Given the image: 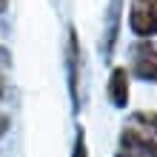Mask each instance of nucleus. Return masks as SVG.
Instances as JSON below:
<instances>
[{"mask_svg":"<svg viewBox=\"0 0 157 157\" xmlns=\"http://www.w3.org/2000/svg\"><path fill=\"white\" fill-rule=\"evenodd\" d=\"M3 94H6V80H3V75H0V100H3Z\"/></svg>","mask_w":157,"mask_h":157,"instance_id":"obj_10","label":"nucleus"},{"mask_svg":"<svg viewBox=\"0 0 157 157\" xmlns=\"http://www.w3.org/2000/svg\"><path fill=\"white\" fill-rule=\"evenodd\" d=\"M128 26L140 40L157 34V0H132L128 6Z\"/></svg>","mask_w":157,"mask_h":157,"instance_id":"obj_3","label":"nucleus"},{"mask_svg":"<svg viewBox=\"0 0 157 157\" xmlns=\"http://www.w3.org/2000/svg\"><path fill=\"white\" fill-rule=\"evenodd\" d=\"M6 6H9V0H0V12H6Z\"/></svg>","mask_w":157,"mask_h":157,"instance_id":"obj_11","label":"nucleus"},{"mask_svg":"<svg viewBox=\"0 0 157 157\" xmlns=\"http://www.w3.org/2000/svg\"><path fill=\"white\" fill-rule=\"evenodd\" d=\"M114 157H128V154H123V151H117V154H114Z\"/></svg>","mask_w":157,"mask_h":157,"instance_id":"obj_12","label":"nucleus"},{"mask_svg":"<svg viewBox=\"0 0 157 157\" xmlns=\"http://www.w3.org/2000/svg\"><path fill=\"white\" fill-rule=\"evenodd\" d=\"M120 12H123V0H109V9H106V26H103V57L109 60L112 57V49L117 43V34H120Z\"/></svg>","mask_w":157,"mask_h":157,"instance_id":"obj_5","label":"nucleus"},{"mask_svg":"<svg viewBox=\"0 0 157 157\" xmlns=\"http://www.w3.org/2000/svg\"><path fill=\"white\" fill-rule=\"evenodd\" d=\"M71 157H89V143H86V132H83V126H77V132H75Z\"/></svg>","mask_w":157,"mask_h":157,"instance_id":"obj_8","label":"nucleus"},{"mask_svg":"<svg viewBox=\"0 0 157 157\" xmlns=\"http://www.w3.org/2000/svg\"><path fill=\"white\" fill-rule=\"evenodd\" d=\"M128 60H132V71L137 80L157 83V43L137 40L128 52Z\"/></svg>","mask_w":157,"mask_h":157,"instance_id":"obj_4","label":"nucleus"},{"mask_svg":"<svg viewBox=\"0 0 157 157\" xmlns=\"http://www.w3.org/2000/svg\"><path fill=\"white\" fill-rule=\"evenodd\" d=\"M66 83H69L71 112L77 114L83 97V49H80V34L71 23L66 29Z\"/></svg>","mask_w":157,"mask_h":157,"instance_id":"obj_1","label":"nucleus"},{"mask_svg":"<svg viewBox=\"0 0 157 157\" xmlns=\"http://www.w3.org/2000/svg\"><path fill=\"white\" fill-rule=\"evenodd\" d=\"M120 151L128 157H157V137L140 123H132L120 132Z\"/></svg>","mask_w":157,"mask_h":157,"instance_id":"obj_2","label":"nucleus"},{"mask_svg":"<svg viewBox=\"0 0 157 157\" xmlns=\"http://www.w3.org/2000/svg\"><path fill=\"white\" fill-rule=\"evenodd\" d=\"M9 132V114H0V137Z\"/></svg>","mask_w":157,"mask_h":157,"instance_id":"obj_9","label":"nucleus"},{"mask_svg":"<svg viewBox=\"0 0 157 157\" xmlns=\"http://www.w3.org/2000/svg\"><path fill=\"white\" fill-rule=\"evenodd\" d=\"M106 94H109V103L114 109H126L128 106V71L114 66L112 75H109V83H106Z\"/></svg>","mask_w":157,"mask_h":157,"instance_id":"obj_6","label":"nucleus"},{"mask_svg":"<svg viewBox=\"0 0 157 157\" xmlns=\"http://www.w3.org/2000/svg\"><path fill=\"white\" fill-rule=\"evenodd\" d=\"M134 123L146 126V128H149V132L157 137V112H151V109H143V112H137V114H134Z\"/></svg>","mask_w":157,"mask_h":157,"instance_id":"obj_7","label":"nucleus"}]
</instances>
